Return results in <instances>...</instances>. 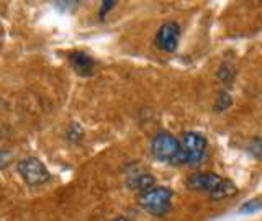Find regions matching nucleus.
<instances>
[{
    "mask_svg": "<svg viewBox=\"0 0 262 221\" xmlns=\"http://www.w3.org/2000/svg\"><path fill=\"white\" fill-rule=\"evenodd\" d=\"M151 152L161 162H167L172 164V166H182V164H185L182 146L169 133H158L154 136L151 143Z\"/></svg>",
    "mask_w": 262,
    "mask_h": 221,
    "instance_id": "f257e3e1",
    "label": "nucleus"
},
{
    "mask_svg": "<svg viewBox=\"0 0 262 221\" xmlns=\"http://www.w3.org/2000/svg\"><path fill=\"white\" fill-rule=\"evenodd\" d=\"M128 187L133 190L146 192L154 187V177L151 174H136L128 180Z\"/></svg>",
    "mask_w": 262,
    "mask_h": 221,
    "instance_id": "6e6552de",
    "label": "nucleus"
},
{
    "mask_svg": "<svg viewBox=\"0 0 262 221\" xmlns=\"http://www.w3.org/2000/svg\"><path fill=\"white\" fill-rule=\"evenodd\" d=\"M179 38H180L179 25L174 21H167L158 30V35H156V46H158L161 51L172 53L177 49Z\"/></svg>",
    "mask_w": 262,
    "mask_h": 221,
    "instance_id": "39448f33",
    "label": "nucleus"
},
{
    "mask_svg": "<svg viewBox=\"0 0 262 221\" xmlns=\"http://www.w3.org/2000/svg\"><path fill=\"white\" fill-rule=\"evenodd\" d=\"M69 61L72 64L74 71H76L79 76H92L95 71V61L89 54L82 53V51L71 53Z\"/></svg>",
    "mask_w": 262,
    "mask_h": 221,
    "instance_id": "0eeeda50",
    "label": "nucleus"
},
{
    "mask_svg": "<svg viewBox=\"0 0 262 221\" xmlns=\"http://www.w3.org/2000/svg\"><path fill=\"white\" fill-rule=\"evenodd\" d=\"M236 193H237L236 185L233 182H229V180L223 179V182L220 184V187L210 196L213 200H220V198H226V196H231V195H236Z\"/></svg>",
    "mask_w": 262,
    "mask_h": 221,
    "instance_id": "1a4fd4ad",
    "label": "nucleus"
},
{
    "mask_svg": "<svg viewBox=\"0 0 262 221\" xmlns=\"http://www.w3.org/2000/svg\"><path fill=\"white\" fill-rule=\"evenodd\" d=\"M115 7V2H108V0H105V2L102 4V8H100V16H105V13L108 12V10H112V8Z\"/></svg>",
    "mask_w": 262,
    "mask_h": 221,
    "instance_id": "ddd939ff",
    "label": "nucleus"
},
{
    "mask_svg": "<svg viewBox=\"0 0 262 221\" xmlns=\"http://www.w3.org/2000/svg\"><path fill=\"white\" fill-rule=\"evenodd\" d=\"M260 208H262V200H251V202H248L246 205H243L241 211L243 213H254V211H257Z\"/></svg>",
    "mask_w": 262,
    "mask_h": 221,
    "instance_id": "9b49d317",
    "label": "nucleus"
},
{
    "mask_svg": "<svg viewBox=\"0 0 262 221\" xmlns=\"http://www.w3.org/2000/svg\"><path fill=\"white\" fill-rule=\"evenodd\" d=\"M180 146H182L184 152V162L188 164V166H195L203 159L205 149H207V141L199 133H185Z\"/></svg>",
    "mask_w": 262,
    "mask_h": 221,
    "instance_id": "20e7f679",
    "label": "nucleus"
},
{
    "mask_svg": "<svg viewBox=\"0 0 262 221\" xmlns=\"http://www.w3.org/2000/svg\"><path fill=\"white\" fill-rule=\"evenodd\" d=\"M113 221H128L126 218H117V219H113Z\"/></svg>",
    "mask_w": 262,
    "mask_h": 221,
    "instance_id": "4468645a",
    "label": "nucleus"
},
{
    "mask_svg": "<svg viewBox=\"0 0 262 221\" xmlns=\"http://www.w3.org/2000/svg\"><path fill=\"white\" fill-rule=\"evenodd\" d=\"M221 182H223V179H221L218 174H213V172H203V174L190 175L185 180V185H187V188H190V190L208 192L211 195L220 187Z\"/></svg>",
    "mask_w": 262,
    "mask_h": 221,
    "instance_id": "423d86ee",
    "label": "nucleus"
},
{
    "mask_svg": "<svg viewBox=\"0 0 262 221\" xmlns=\"http://www.w3.org/2000/svg\"><path fill=\"white\" fill-rule=\"evenodd\" d=\"M231 97H229L226 92H223V94H220L218 95V100H216V105H215V108H216V112H223V110H226L229 105H231Z\"/></svg>",
    "mask_w": 262,
    "mask_h": 221,
    "instance_id": "9d476101",
    "label": "nucleus"
},
{
    "mask_svg": "<svg viewBox=\"0 0 262 221\" xmlns=\"http://www.w3.org/2000/svg\"><path fill=\"white\" fill-rule=\"evenodd\" d=\"M172 192L167 187H152L139 195V205L152 216H162L170 210Z\"/></svg>",
    "mask_w": 262,
    "mask_h": 221,
    "instance_id": "f03ea898",
    "label": "nucleus"
},
{
    "mask_svg": "<svg viewBox=\"0 0 262 221\" xmlns=\"http://www.w3.org/2000/svg\"><path fill=\"white\" fill-rule=\"evenodd\" d=\"M12 161H13V154L10 151H0V169L10 166Z\"/></svg>",
    "mask_w": 262,
    "mask_h": 221,
    "instance_id": "f8f14e48",
    "label": "nucleus"
},
{
    "mask_svg": "<svg viewBox=\"0 0 262 221\" xmlns=\"http://www.w3.org/2000/svg\"><path fill=\"white\" fill-rule=\"evenodd\" d=\"M16 169H18V174L21 179L27 182L30 187H36L41 184H46L51 174L46 169V166L41 162L38 158H23L16 164Z\"/></svg>",
    "mask_w": 262,
    "mask_h": 221,
    "instance_id": "7ed1b4c3",
    "label": "nucleus"
}]
</instances>
